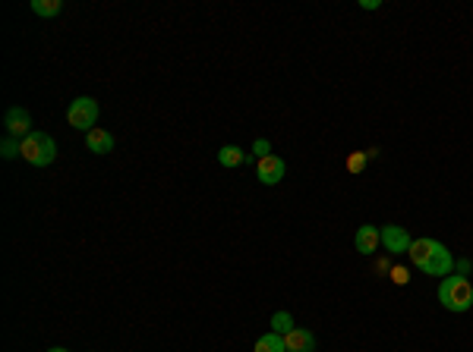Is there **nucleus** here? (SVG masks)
Returning a JSON list of instances; mask_svg holds the SVG:
<instances>
[{"label":"nucleus","mask_w":473,"mask_h":352,"mask_svg":"<svg viewBox=\"0 0 473 352\" xmlns=\"http://www.w3.org/2000/svg\"><path fill=\"white\" fill-rule=\"evenodd\" d=\"M410 261L413 267H420L423 274H429V277H448L454 267V255L448 252L445 243H439V239H413L410 243Z\"/></svg>","instance_id":"f257e3e1"},{"label":"nucleus","mask_w":473,"mask_h":352,"mask_svg":"<svg viewBox=\"0 0 473 352\" xmlns=\"http://www.w3.org/2000/svg\"><path fill=\"white\" fill-rule=\"evenodd\" d=\"M439 302H442V308H448V312H454V315L470 312L473 308V283L467 277H460V274H448L439 283Z\"/></svg>","instance_id":"f03ea898"},{"label":"nucleus","mask_w":473,"mask_h":352,"mask_svg":"<svg viewBox=\"0 0 473 352\" xmlns=\"http://www.w3.org/2000/svg\"><path fill=\"white\" fill-rule=\"evenodd\" d=\"M57 157V142L48 136V132H38L35 129L32 136L22 139V161H28L32 167H48Z\"/></svg>","instance_id":"7ed1b4c3"},{"label":"nucleus","mask_w":473,"mask_h":352,"mask_svg":"<svg viewBox=\"0 0 473 352\" xmlns=\"http://www.w3.org/2000/svg\"><path fill=\"white\" fill-rule=\"evenodd\" d=\"M98 114H101V107H98L95 98L83 95V98H76V101H69V110H67V120L69 126L76 129H83V132H92V129H98Z\"/></svg>","instance_id":"20e7f679"},{"label":"nucleus","mask_w":473,"mask_h":352,"mask_svg":"<svg viewBox=\"0 0 473 352\" xmlns=\"http://www.w3.org/2000/svg\"><path fill=\"white\" fill-rule=\"evenodd\" d=\"M3 126H7V136L19 139V142L35 132V129H32V116H28L26 107H10L7 116H3Z\"/></svg>","instance_id":"39448f33"},{"label":"nucleus","mask_w":473,"mask_h":352,"mask_svg":"<svg viewBox=\"0 0 473 352\" xmlns=\"http://www.w3.org/2000/svg\"><path fill=\"white\" fill-rule=\"evenodd\" d=\"M379 236H382V245L391 252V255H401V252H410V233L404 230V227H395V224H388V227H382L379 230Z\"/></svg>","instance_id":"423d86ee"},{"label":"nucleus","mask_w":473,"mask_h":352,"mask_svg":"<svg viewBox=\"0 0 473 352\" xmlns=\"http://www.w3.org/2000/svg\"><path fill=\"white\" fill-rule=\"evenodd\" d=\"M256 176L262 186H278L284 179V161L274 155L262 157V161H256Z\"/></svg>","instance_id":"0eeeda50"},{"label":"nucleus","mask_w":473,"mask_h":352,"mask_svg":"<svg viewBox=\"0 0 473 352\" xmlns=\"http://www.w3.org/2000/svg\"><path fill=\"white\" fill-rule=\"evenodd\" d=\"M288 352H315V333L306 327H294V331L284 337Z\"/></svg>","instance_id":"6e6552de"},{"label":"nucleus","mask_w":473,"mask_h":352,"mask_svg":"<svg viewBox=\"0 0 473 352\" xmlns=\"http://www.w3.org/2000/svg\"><path fill=\"white\" fill-rule=\"evenodd\" d=\"M354 245H357L360 255H372V252L382 245V236H379V230H376L372 224H366V227H360V230H357V236H354Z\"/></svg>","instance_id":"1a4fd4ad"},{"label":"nucleus","mask_w":473,"mask_h":352,"mask_svg":"<svg viewBox=\"0 0 473 352\" xmlns=\"http://www.w3.org/2000/svg\"><path fill=\"white\" fill-rule=\"evenodd\" d=\"M85 145L95 155H110L114 151V136H110L108 129H92V132H85Z\"/></svg>","instance_id":"9d476101"},{"label":"nucleus","mask_w":473,"mask_h":352,"mask_svg":"<svg viewBox=\"0 0 473 352\" xmlns=\"http://www.w3.org/2000/svg\"><path fill=\"white\" fill-rule=\"evenodd\" d=\"M247 161H249V155L240 148V145H224V148L218 151V164L221 167H227V170L240 167V164H247Z\"/></svg>","instance_id":"9b49d317"},{"label":"nucleus","mask_w":473,"mask_h":352,"mask_svg":"<svg viewBox=\"0 0 473 352\" xmlns=\"http://www.w3.org/2000/svg\"><path fill=\"white\" fill-rule=\"evenodd\" d=\"M253 352H288V346H284V337H281V333L268 331V333H262V337L256 340Z\"/></svg>","instance_id":"f8f14e48"},{"label":"nucleus","mask_w":473,"mask_h":352,"mask_svg":"<svg viewBox=\"0 0 473 352\" xmlns=\"http://www.w3.org/2000/svg\"><path fill=\"white\" fill-rule=\"evenodd\" d=\"M60 10H63L60 0H32V13H35V16H44V19L57 16Z\"/></svg>","instance_id":"ddd939ff"},{"label":"nucleus","mask_w":473,"mask_h":352,"mask_svg":"<svg viewBox=\"0 0 473 352\" xmlns=\"http://www.w3.org/2000/svg\"><path fill=\"white\" fill-rule=\"evenodd\" d=\"M294 327H297V321L290 318V312H274V315H272V331H274V333L288 337V333L294 331Z\"/></svg>","instance_id":"4468645a"},{"label":"nucleus","mask_w":473,"mask_h":352,"mask_svg":"<svg viewBox=\"0 0 473 352\" xmlns=\"http://www.w3.org/2000/svg\"><path fill=\"white\" fill-rule=\"evenodd\" d=\"M0 155L7 157V161L19 157V155H22V142H19V139H13V136H7L3 142H0Z\"/></svg>","instance_id":"2eb2a0df"},{"label":"nucleus","mask_w":473,"mask_h":352,"mask_svg":"<svg viewBox=\"0 0 473 352\" xmlns=\"http://www.w3.org/2000/svg\"><path fill=\"white\" fill-rule=\"evenodd\" d=\"M272 155V142L268 139H256L253 142V151H249V157H256V161H262V157Z\"/></svg>","instance_id":"dca6fc26"},{"label":"nucleus","mask_w":473,"mask_h":352,"mask_svg":"<svg viewBox=\"0 0 473 352\" xmlns=\"http://www.w3.org/2000/svg\"><path fill=\"white\" fill-rule=\"evenodd\" d=\"M366 157H370L366 151H357V155H350V157H347V170H350V173H363Z\"/></svg>","instance_id":"f3484780"},{"label":"nucleus","mask_w":473,"mask_h":352,"mask_svg":"<svg viewBox=\"0 0 473 352\" xmlns=\"http://www.w3.org/2000/svg\"><path fill=\"white\" fill-rule=\"evenodd\" d=\"M391 283H395V286H407V283H410V271H407V267H391Z\"/></svg>","instance_id":"a211bd4d"},{"label":"nucleus","mask_w":473,"mask_h":352,"mask_svg":"<svg viewBox=\"0 0 473 352\" xmlns=\"http://www.w3.org/2000/svg\"><path fill=\"white\" fill-rule=\"evenodd\" d=\"M360 7H363V10H379V7H382V3H379V0H363Z\"/></svg>","instance_id":"6ab92c4d"},{"label":"nucleus","mask_w":473,"mask_h":352,"mask_svg":"<svg viewBox=\"0 0 473 352\" xmlns=\"http://www.w3.org/2000/svg\"><path fill=\"white\" fill-rule=\"evenodd\" d=\"M454 267H458V271H460V277H467V271H470V261H458V264H454Z\"/></svg>","instance_id":"aec40b11"},{"label":"nucleus","mask_w":473,"mask_h":352,"mask_svg":"<svg viewBox=\"0 0 473 352\" xmlns=\"http://www.w3.org/2000/svg\"><path fill=\"white\" fill-rule=\"evenodd\" d=\"M48 352H69V349H63V346H54V349H48Z\"/></svg>","instance_id":"412c9836"}]
</instances>
